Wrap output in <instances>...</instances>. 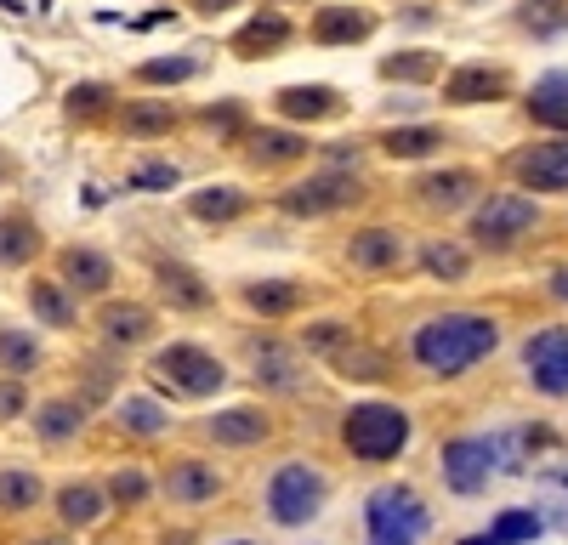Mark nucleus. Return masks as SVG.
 Here are the masks:
<instances>
[{"mask_svg": "<svg viewBox=\"0 0 568 545\" xmlns=\"http://www.w3.org/2000/svg\"><path fill=\"white\" fill-rule=\"evenodd\" d=\"M103 103H108L103 86H74V91H69V114H97Z\"/></svg>", "mask_w": 568, "mask_h": 545, "instance_id": "44", "label": "nucleus"}, {"mask_svg": "<svg viewBox=\"0 0 568 545\" xmlns=\"http://www.w3.org/2000/svg\"><path fill=\"white\" fill-rule=\"evenodd\" d=\"M512 176L534 194H563L568 188V142H540L512 159Z\"/></svg>", "mask_w": 568, "mask_h": 545, "instance_id": "10", "label": "nucleus"}, {"mask_svg": "<svg viewBox=\"0 0 568 545\" xmlns=\"http://www.w3.org/2000/svg\"><path fill=\"white\" fill-rule=\"evenodd\" d=\"M57 506H63V523H97V511H103V494L91 489V483H69Z\"/></svg>", "mask_w": 568, "mask_h": 545, "instance_id": "34", "label": "nucleus"}, {"mask_svg": "<svg viewBox=\"0 0 568 545\" xmlns=\"http://www.w3.org/2000/svg\"><path fill=\"white\" fill-rule=\"evenodd\" d=\"M256 381L273 387V392H296V387H302L296 352H290V347H256Z\"/></svg>", "mask_w": 568, "mask_h": 545, "instance_id": "20", "label": "nucleus"}, {"mask_svg": "<svg viewBox=\"0 0 568 545\" xmlns=\"http://www.w3.org/2000/svg\"><path fill=\"white\" fill-rule=\"evenodd\" d=\"M438 142H444V131H432V125H398V131L381 137V148H387L392 159H421V154H432Z\"/></svg>", "mask_w": 568, "mask_h": 545, "instance_id": "25", "label": "nucleus"}, {"mask_svg": "<svg viewBox=\"0 0 568 545\" xmlns=\"http://www.w3.org/2000/svg\"><path fill=\"white\" fill-rule=\"evenodd\" d=\"M131 182H137V188H177V165H142Z\"/></svg>", "mask_w": 568, "mask_h": 545, "instance_id": "45", "label": "nucleus"}, {"mask_svg": "<svg viewBox=\"0 0 568 545\" xmlns=\"http://www.w3.org/2000/svg\"><path fill=\"white\" fill-rule=\"evenodd\" d=\"M63 279L91 296V290H103V284L114 279V267H108L103 250H63Z\"/></svg>", "mask_w": 568, "mask_h": 545, "instance_id": "21", "label": "nucleus"}, {"mask_svg": "<svg viewBox=\"0 0 568 545\" xmlns=\"http://www.w3.org/2000/svg\"><path fill=\"white\" fill-rule=\"evenodd\" d=\"M160 290L171 296V307H182V313H205V307H211V290H205L182 262H160Z\"/></svg>", "mask_w": 568, "mask_h": 545, "instance_id": "19", "label": "nucleus"}, {"mask_svg": "<svg viewBox=\"0 0 568 545\" xmlns=\"http://www.w3.org/2000/svg\"><path fill=\"white\" fill-rule=\"evenodd\" d=\"M336 364H341V375H353V381H381V375H387L381 358H353V347L336 352Z\"/></svg>", "mask_w": 568, "mask_h": 545, "instance_id": "42", "label": "nucleus"}, {"mask_svg": "<svg viewBox=\"0 0 568 545\" xmlns=\"http://www.w3.org/2000/svg\"><path fill=\"white\" fill-rule=\"evenodd\" d=\"M495 472V443L489 438H455L444 443V483L455 494H478Z\"/></svg>", "mask_w": 568, "mask_h": 545, "instance_id": "9", "label": "nucleus"}, {"mask_svg": "<svg viewBox=\"0 0 568 545\" xmlns=\"http://www.w3.org/2000/svg\"><path fill=\"white\" fill-rule=\"evenodd\" d=\"M307 352H347V324H313V330H307V341H302Z\"/></svg>", "mask_w": 568, "mask_h": 545, "instance_id": "41", "label": "nucleus"}, {"mask_svg": "<svg viewBox=\"0 0 568 545\" xmlns=\"http://www.w3.org/2000/svg\"><path fill=\"white\" fill-rule=\"evenodd\" d=\"M194 69H199L194 57H160V63H142L137 80H148V86H165V80H188Z\"/></svg>", "mask_w": 568, "mask_h": 545, "instance_id": "39", "label": "nucleus"}, {"mask_svg": "<svg viewBox=\"0 0 568 545\" xmlns=\"http://www.w3.org/2000/svg\"><path fill=\"white\" fill-rule=\"evenodd\" d=\"M523 364H529L534 387L546 392V398H563V392H568V330H563V324L534 330L529 347H523Z\"/></svg>", "mask_w": 568, "mask_h": 545, "instance_id": "8", "label": "nucleus"}, {"mask_svg": "<svg viewBox=\"0 0 568 545\" xmlns=\"http://www.w3.org/2000/svg\"><path fill=\"white\" fill-rule=\"evenodd\" d=\"M307 142L296 131H262V137H250V159L256 165H284V159H302Z\"/></svg>", "mask_w": 568, "mask_h": 545, "instance_id": "29", "label": "nucleus"}, {"mask_svg": "<svg viewBox=\"0 0 568 545\" xmlns=\"http://www.w3.org/2000/svg\"><path fill=\"white\" fill-rule=\"evenodd\" d=\"M353 199H358L353 171H319V176H307V182H296L279 205L290 216H330V211H341V205H353Z\"/></svg>", "mask_w": 568, "mask_h": 545, "instance_id": "7", "label": "nucleus"}, {"mask_svg": "<svg viewBox=\"0 0 568 545\" xmlns=\"http://www.w3.org/2000/svg\"><path fill=\"white\" fill-rule=\"evenodd\" d=\"M216 443H228V449H256L267 438V415L262 409H222L211 426H205Z\"/></svg>", "mask_w": 568, "mask_h": 545, "instance_id": "13", "label": "nucleus"}, {"mask_svg": "<svg viewBox=\"0 0 568 545\" xmlns=\"http://www.w3.org/2000/svg\"><path fill=\"white\" fill-rule=\"evenodd\" d=\"M500 330L495 318L483 313H444V318H426L421 330L409 335V352H415V364L432 375H466L472 364H483L489 352H495Z\"/></svg>", "mask_w": 568, "mask_h": 545, "instance_id": "1", "label": "nucleus"}, {"mask_svg": "<svg viewBox=\"0 0 568 545\" xmlns=\"http://www.w3.org/2000/svg\"><path fill=\"white\" fill-rule=\"evenodd\" d=\"M426 528H432V517L404 483H387L364 500V545H421Z\"/></svg>", "mask_w": 568, "mask_h": 545, "instance_id": "3", "label": "nucleus"}, {"mask_svg": "<svg viewBox=\"0 0 568 545\" xmlns=\"http://www.w3.org/2000/svg\"><path fill=\"white\" fill-rule=\"evenodd\" d=\"M171 125H177V114L165 103H131L125 108V131H131V137H160Z\"/></svg>", "mask_w": 568, "mask_h": 545, "instance_id": "32", "label": "nucleus"}, {"mask_svg": "<svg viewBox=\"0 0 568 545\" xmlns=\"http://www.w3.org/2000/svg\"><path fill=\"white\" fill-rule=\"evenodd\" d=\"M426 273H432V279H461L466 250L461 245H426Z\"/></svg>", "mask_w": 568, "mask_h": 545, "instance_id": "38", "label": "nucleus"}, {"mask_svg": "<svg viewBox=\"0 0 568 545\" xmlns=\"http://www.w3.org/2000/svg\"><path fill=\"white\" fill-rule=\"evenodd\" d=\"M194 6H199V12H228L233 0H194Z\"/></svg>", "mask_w": 568, "mask_h": 545, "instance_id": "48", "label": "nucleus"}, {"mask_svg": "<svg viewBox=\"0 0 568 545\" xmlns=\"http://www.w3.org/2000/svg\"><path fill=\"white\" fill-rule=\"evenodd\" d=\"M148 370H154V381H165V387L177 392V398H211V392L228 381L222 358H216V352H205V347H194V341L165 347Z\"/></svg>", "mask_w": 568, "mask_h": 545, "instance_id": "5", "label": "nucleus"}, {"mask_svg": "<svg viewBox=\"0 0 568 545\" xmlns=\"http://www.w3.org/2000/svg\"><path fill=\"white\" fill-rule=\"evenodd\" d=\"M165 494H171L177 506H205V500L222 494V477H216V466H205V460H182V466L165 472Z\"/></svg>", "mask_w": 568, "mask_h": 545, "instance_id": "11", "label": "nucleus"}, {"mask_svg": "<svg viewBox=\"0 0 568 545\" xmlns=\"http://www.w3.org/2000/svg\"><path fill=\"white\" fill-rule=\"evenodd\" d=\"M40 545H69V540H40Z\"/></svg>", "mask_w": 568, "mask_h": 545, "instance_id": "50", "label": "nucleus"}, {"mask_svg": "<svg viewBox=\"0 0 568 545\" xmlns=\"http://www.w3.org/2000/svg\"><path fill=\"white\" fill-rule=\"evenodd\" d=\"M404 256V239L387 228H370V233H353V245H347V262L364 267V273H381V267H392Z\"/></svg>", "mask_w": 568, "mask_h": 545, "instance_id": "15", "label": "nucleus"}, {"mask_svg": "<svg viewBox=\"0 0 568 545\" xmlns=\"http://www.w3.org/2000/svg\"><path fill=\"white\" fill-rule=\"evenodd\" d=\"M35 364H40L35 335H23V330H0V370H6V375H29Z\"/></svg>", "mask_w": 568, "mask_h": 545, "instance_id": "30", "label": "nucleus"}, {"mask_svg": "<svg viewBox=\"0 0 568 545\" xmlns=\"http://www.w3.org/2000/svg\"><path fill=\"white\" fill-rule=\"evenodd\" d=\"M472 188H478V182H472L466 171H449V176H426V182H421V199H432V205H466V199H472Z\"/></svg>", "mask_w": 568, "mask_h": 545, "instance_id": "33", "label": "nucleus"}, {"mask_svg": "<svg viewBox=\"0 0 568 545\" xmlns=\"http://www.w3.org/2000/svg\"><path fill=\"white\" fill-rule=\"evenodd\" d=\"M341 97L324 86H290L279 91V114H290V120H324V114H336Z\"/></svg>", "mask_w": 568, "mask_h": 545, "instance_id": "22", "label": "nucleus"}, {"mask_svg": "<svg viewBox=\"0 0 568 545\" xmlns=\"http://www.w3.org/2000/svg\"><path fill=\"white\" fill-rule=\"evenodd\" d=\"M370 35V12H353V6H324L313 18V40L319 46H347V40Z\"/></svg>", "mask_w": 568, "mask_h": 545, "instance_id": "16", "label": "nucleus"}, {"mask_svg": "<svg viewBox=\"0 0 568 545\" xmlns=\"http://www.w3.org/2000/svg\"><path fill=\"white\" fill-rule=\"evenodd\" d=\"M154 335V318L142 313V307H108L103 313V341H148Z\"/></svg>", "mask_w": 568, "mask_h": 545, "instance_id": "27", "label": "nucleus"}, {"mask_svg": "<svg viewBox=\"0 0 568 545\" xmlns=\"http://www.w3.org/2000/svg\"><path fill=\"white\" fill-rule=\"evenodd\" d=\"M245 307H250L256 318H284L290 307H302V284H290V279L245 284Z\"/></svg>", "mask_w": 568, "mask_h": 545, "instance_id": "17", "label": "nucleus"}, {"mask_svg": "<svg viewBox=\"0 0 568 545\" xmlns=\"http://www.w3.org/2000/svg\"><path fill=\"white\" fill-rule=\"evenodd\" d=\"M40 500V477L35 472H0V506L6 511H23Z\"/></svg>", "mask_w": 568, "mask_h": 545, "instance_id": "37", "label": "nucleus"}, {"mask_svg": "<svg viewBox=\"0 0 568 545\" xmlns=\"http://www.w3.org/2000/svg\"><path fill=\"white\" fill-rule=\"evenodd\" d=\"M23 409V387L18 381H0V415H18Z\"/></svg>", "mask_w": 568, "mask_h": 545, "instance_id": "46", "label": "nucleus"}, {"mask_svg": "<svg viewBox=\"0 0 568 545\" xmlns=\"http://www.w3.org/2000/svg\"><path fill=\"white\" fill-rule=\"evenodd\" d=\"M517 18H523V29H534V35H563L568 29V0H529Z\"/></svg>", "mask_w": 568, "mask_h": 545, "instance_id": "31", "label": "nucleus"}, {"mask_svg": "<svg viewBox=\"0 0 568 545\" xmlns=\"http://www.w3.org/2000/svg\"><path fill=\"white\" fill-rule=\"evenodd\" d=\"M324 500H330V477L319 466H307V460H290V466H279L267 477V511L284 528H302L307 517H319Z\"/></svg>", "mask_w": 568, "mask_h": 545, "instance_id": "4", "label": "nucleus"}, {"mask_svg": "<svg viewBox=\"0 0 568 545\" xmlns=\"http://www.w3.org/2000/svg\"><path fill=\"white\" fill-rule=\"evenodd\" d=\"M534 534H540V517H534V511H500L495 528H489L495 545H523V540H534Z\"/></svg>", "mask_w": 568, "mask_h": 545, "instance_id": "35", "label": "nucleus"}, {"mask_svg": "<svg viewBox=\"0 0 568 545\" xmlns=\"http://www.w3.org/2000/svg\"><path fill=\"white\" fill-rule=\"evenodd\" d=\"M29 301H35V313L46 318V324H57V330H69V324H74L69 296H63L57 284H29Z\"/></svg>", "mask_w": 568, "mask_h": 545, "instance_id": "36", "label": "nucleus"}, {"mask_svg": "<svg viewBox=\"0 0 568 545\" xmlns=\"http://www.w3.org/2000/svg\"><path fill=\"white\" fill-rule=\"evenodd\" d=\"M500 91H506V74H500V69H483V63L444 80V97H449V103H489V97H500Z\"/></svg>", "mask_w": 568, "mask_h": 545, "instance_id": "18", "label": "nucleus"}, {"mask_svg": "<svg viewBox=\"0 0 568 545\" xmlns=\"http://www.w3.org/2000/svg\"><path fill=\"white\" fill-rule=\"evenodd\" d=\"M239 211H245L239 188H205V194L188 199V216H199V222H233Z\"/></svg>", "mask_w": 568, "mask_h": 545, "instance_id": "26", "label": "nucleus"}, {"mask_svg": "<svg viewBox=\"0 0 568 545\" xmlns=\"http://www.w3.org/2000/svg\"><path fill=\"white\" fill-rule=\"evenodd\" d=\"M461 545H495V540H489V534H478V540H461Z\"/></svg>", "mask_w": 568, "mask_h": 545, "instance_id": "49", "label": "nucleus"}, {"mask_svg": "<svg viewBox=\"0 0 568 545\" xmlns=\"http://www.w3.org/2000/svg\"><path fill=\"white\" fill-rule=\"evenodd\" d=\"M120 426H131V432H142V438H160L165 426H171V415H165L154 398H120Z\"/></svg>", "mask_w": 568, "mask_h": 545, "instance_id": "28", "label": "nucleus"}, {"mask_svg": "<svg viewBox=\"0 0 568 545\" xmlns=\"http://www.w3.org/2000/svg\"><path fill=\"white\" fill-rule=\"evenodd\" d=\"M233 545H250V540H233Z\"/></svg>", "mask_w": 568, "mask_h": 545, "instance_id": "51", "label": "nucleus"}, {"mask_svg": "<svg viewBox=\"0 0 568 545\" xmlns=\"http://www.w3.org/2000/svg\"><path fill=\"white\" fill-rule=\"evenodd\" d=\"M35 245H40L35 222H23L18 211H6V216H0V262H6V267L29 262V256H35Z\"/></svg>", "mask_w": 568, "mask_h": 545, "instance_id": "24", "label": "nucleus"}, {"mask_svg": "<svg viewBox=\"0 0 568 545\" xmlns=\"http://www.w3.org/2000/svg\"><path fill=\"white\" fill-rule=\"evenodd\" d=\"M551 296L568 307V267H557V273H551Z\"/></svg>", "mask_w": 568, "mask_h": 545, "instance_id": "47", "label": "nucleus"}, {"mask_svg": "<svg viewBox=\"0 0 568 545\" xmlns=\"http://www.w3.org/2000/svg\"><path fill=\"white\" fill-rule=\"evenodd\" d=\"M108 489H114V500H120V506H137L142 494H148V477L131 466V472H114V483H108Z\"/></svg>", "mask_w": 568, "mask_h": 545, "instance_id": "43", "label": "nucleus"}, {"mask_svg": "<svg viewBox=\"0 0 568 545\" xmlns=\"http://www.w3.org/2000/svg\"><path fill=\"white\" fill-rule=\"evenodd\" d=\"M341 443H347V455L353 460H370V466L398 460L409 449V415L398 404H381V398L353 404L347 409V421H341Z\"/></svg>", "mask_w": 568, "mask_h": 545, "instance_id": "2", "label": "nucleus"}, {"mask_svg": "<svg viewBox=\"0 0 568 545\" xmlns=\"http://www.w3.org/2000/svg\"><path fill=\"white\" fill-rule=\"evenodd\" d=\"M80 426H86V404H80V398H52V404L35 409V432L52 443V449H63Z\"/></svg>", "mask_w": 568, "mask_h": 545, "instance_id": "14", "label": "nucleus"}, {"mask_svg": "<svg viewBox=\"0 0 568 545\" xmlns=\"http://www.w3.org/2000/svg\"><path fill=\"white\" fill-rule=\"evenodd\" d=\"M284 35H290V23H284L279 12H262V18H250L245 29H239L233 52L239 57H262V52H273V46H284Z\"/></svg>", "mask_w": 568, "mask_h": 545, "instance_id": "23", "label": "nucleus"}, {"mask_svg": "<svg viewBox=\"0 0 568 545\" xmlns=\"http://www.w3.org/2000/svg\"><path fill=\"white\" fill-rule=\"evenodd\" d=\"M529 120L551 125V131H568V69H551L534 80L529 91Z\"/></svg>", "mask_w": 568, "mask_h": 545, "instance_id": "12", "label": "nucleus"}, {"mask_svg": "<svg viewBox=\"0 0 568 545\" xmlns=\"http://www.w3.org/2000/svg\"><path fill=\"white\" fill-rule=\"evenodd\" d=\"M534 222H540L534 199H523V194H489L478 205V216H472V239H478V245H512L517 233H529Z\"/></svg>", "mask_w": 568, "mask_h": 545, "instance_id": "6", "label": "nucleus"}, {"mask_svg": "<svg viewBox=\"0 0 568 545\" xmlns=\"http://www.w3.org/2000/svg\"><path fill=\"white\" fill-rule=\"evenodd\" d=\"M381 74L387 80H421V74H438V57H387Z\"/></svg>", "mask_w": 568, "mask_h": 545, "instance_id": "40", "label": "nucleus"}]
</instances>
